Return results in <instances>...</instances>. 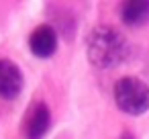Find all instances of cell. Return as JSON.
<instances>
[{
  "label": "cell",
  "instance_id": "obj_1",
  "mask_svg": "<svg viewBox=\"0 0 149 139\" xmlns=\"http://www.w3.org/2000/svg\"><path fill=\"white\" fill-rule=\"evenodd\" d=\"M88 59L96 68H114L129 55L127 39L112 27H96L86 43Z\"/></svg>",
  "mask_w": 149,
  "mask_h": 139
},
{
  "label": "cell",
  "instance_id": "obj_2",
  "mask_svg": "<svg viewBox=\"0 0 149 139\" xmlns=\"http://www.w3.org/2000/svg\"><path fill=\"white\" fill-rule=\"evenodd\" d=\"M114 102L127 115H143L149 110V86L139 78H120L114 86Z\"/></svg>",
  "mask_w": 149,
  "mask_h": 139
},
{
  "label": "cell",
  "instance_id": "obj_3",
  "mask_svg": "<svg viewBox=\"0 0 149 139\" xmlns=\"http://www.w3.org/2000/svg\"><path fill=\"white\" fill-rule=\"evenodd\" d=\"M51 127V112L45 102H35L23 121V133L27 139H43Z\"/></svg>",
  "mask_w": 149,
  "mask_h": 139
},
{
  "label": "cell",
  "instance_id": "obj_4",
  "mask_svg": "<svg viewBox=\"0 0 149 139\" xmlns=\"http://www.w3.org/2000/svg\"><path fill=\"white\" fill-rule=\"evenodd\" d=\"M25 78L21 68L10 59H0V98L13 100L23 92Z\"/></svg>",
  "mask_w": 149,
  "mask_h": 139
},
{
  "label": "cell",
  "instance_id": "obj_5",
  "mask_svg": "<svg viewBox=\"0 0 149 139\" xmlns=\"http://www.w3.org/2000/svg\"><path fill=\"white\" fill-rule=\"evenodd\" d=\"M29 47H31L35 57H41V59L51 57L55 53V49H57V33H55V29L49 27V25H39L29 37Z\"/></svg>",
  "mask_w": 149,
  "mask_h": 139
},
{
  "label": "cell",
  "instance_id": "obj_6",
  "mask_svg": "<svg viewBox=\"0 0 149 139\" xmlns=\"http://www.w3.org/2000/svg\"><path fill=\"white\" fill-rule=\"evenodd\" d=\"M120 19L125 25L141 27L149 21V0H129L120 6Z\"/></svg>",
  "mask_w": 149,
  "mask_h": 139
},
{
  "label": "cell",
  "instance_id": "obj_7",
  "mask_svg": "<svg viewBox=\"0 0 149 139\" xmlns=\"http://www.w3.org/2000/svg\"><path fill=\"white\" fill-rule=\"evenodd\" d=\"M123 139H133V137H131V135L127 133V135H123Z\"/></svg>",
  "mask_w": 149,
  "mask_h": 139
}]
</instances>
